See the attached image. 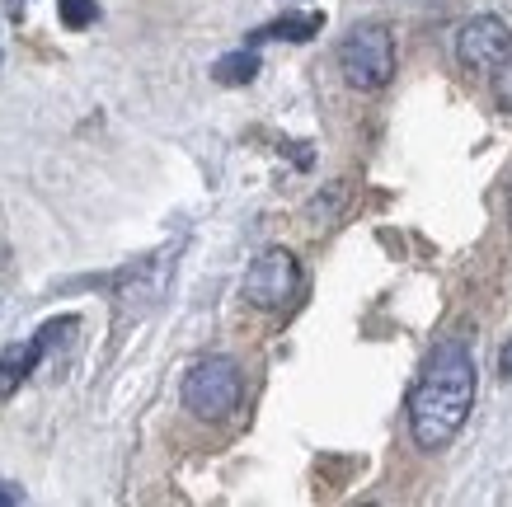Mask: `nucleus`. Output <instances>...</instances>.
I'll return each instance as SVG.
<instances>
[{"instance_id": "1", "label": "nucleus", "mask_w": 512, "mask_h": 507, "mask_svg": "<svg viewBox=\"0 0 512 507\" xmlns=\"http://www.w3.org/2000/svg\"><path fill=\"white\" fill-rule=\"evenodd\" d=\"M475 353L461 338H442L433 353H428V367L409 390V432L423 451H442L461 437L470 409H475Z\"/></svg>"}, {"instance_id": "2", "label": "nucleus", "mask_w": 512, "mask_h": 507, "mask_svg": "<svg viewBox=\"0 0 512 507\" xmlns=\"http://www.w3.org/2000/svg\"><path fill=\"white\" fill-rule=\"evenodd\" d=\"M240 395H245V376L231 357H202L184 376V409L202 423L231 418L240 409Z\"/></svg>"}, {"instance_id": "3", "label": "nucleus", "mask_w": 512, "mask_h": 507, "mask_svg": "<svg viewBox=\"0 0 512 507\" xmlns=\"http://www.w3.org/2000/svg\"><path fill=\"white\" fill-rule=\"evenodd\" d=\"M343 80L353 90H381L395 76V38L386 24H357L339 47Z\"/></svg>"}, {"instance_id": "4", "label": "nucleus", "mask_w": 512, "mask_h": 507, "mask_svg": "<svg viewBox=\"0 0 512 507\" xmlns=\"http://www.w3.org/2000/svg\"><path fill=\"white\" fill-rule=\"evenodd\" d=\"M301 296V263L292 249H264L245 273V301L259 310H287Z\"/></svg>"}, {"instance_id": "5", "label": "nucleus", "mask_w": 512, "mask_h": 507, "mask_svg": "<svg viewBox=\"0 0 512 507\" xmlns=\"http://www.w3.org/2000/svg\"><path fill=\"white\" fill-rule=\"evenodd\" d=\"M76 329H80L76 315H62V320H47L43 329L29 338V343H10V348L0 353V400H10L19 385L38 371V362H43V357L52 353L66 334H76Z\"/></svg>"}, {"instance_id": "6", "label": "nucleus", "mask_w": 512, "mask_h": 507, "mask_svg": "<svg viewBox=\"0 0 512 507\" xmlns=\"http://www.w3.org/2000/svg\"><path fill=\"white\" fill-rule=\"evenodd\" d=\"M508 52H512V29H508V19H498V15H475L456 33V57L470 71H494Z\"/></svg>"}, {"instance_id": "7", "label": "nucleus", "mask_w": 512, "mask_h": 507, "mask_svg": "<svg viewBox=\"0 0 512 507\" xmlns=\"http://www.w3.org/2000/svg\"><path fill=\"white\" fill-rule=\"evenodd\" d=\"M320 29H325V15H282V19H273V24H264V29L249 38V43H268V38L306 43V38H315Z\"/></svg>"}, {"instance_id": "8", "label": "nucleus", "mask_w": 512, "mask_h": 507, "mask_svg": "<svg viewBox=\"0 0 512 507\" xmlns=\"http://www.w3.org/2000/svg\"><path fill=\"white\" fill-rule=\"evenodd\" d=\"M254 76H259V52H254V47L226 52V57H217V66H212V80H217V85H249Z\"/></svg>"}, {"instance_id": "9", "label": "nucleus", "mask_w": 512, "mask_h": 507, "mask_svg": "<svg viewBox=\"0 0 512 507\" xmlns=\"http://www.w3.org/2000/svg\"><path fill=\"white\" fill-rule=\"evenodd\" d=\"M57 15H62L66 29H90L99 19V5L94 0H57Z\"/></svg>"}, {"instance_id": "10", "label": "nucleus", "mask_w": 512, "mask_h": 507, "mask_svg": "<svg viewBox=\"0 0 512 507\" xmlns=\"http://www.w3.org/2000/svg\"><path fill=\"white\" fill-rule=\"evenodd\" d=\"M494 94H498V104H503V113H512V52L494 66Z\"/></svg>"}, {"instance_id": "11", "label": "nucleus", "mask_w": 512, "mask_h": 507, "mask_svg": "<svg viewBox=\"0 0 512 507\" xmlns=\"http://www.w3.org/2000/svg\"><path fill=\"white\" fill-rule=\"evenodd\" d=\"M0 503H24V489H15V484H5V479H0Z\"/></svg>"}, {"instance_id": "12", "label": "nucleus", "mask_w": 512, "mask_h": 507, "mask_svg": "<svg viewBox=\"0 0 512 507\" xmlns=\"http://www.w3.org/2000/svg\"><path fill=\"white\" fill-rule=\"evenodd\" d=\"M498 367H503V381H512V338L503 343V353H498Z\"/></svg>"}, {"instance_id": "13", "label": "nucleus", "mask_w": 512, "mask_h": 507, "mask_svg": "<svg viewBox=\"0 0 512 507\" xmlns=\"http://www.w3.org/2000/svg\"><path fill=\"white\" fill-rule=\"evenodd\" d=\"M24 5H29V0H5V15L19 19V15H24Z\"/></svg>"}, {"instance_id": "14", "label": "nucleus", "mask_w": 512, "mask_h": 507, "mask_svg": "<svg viewBox=\"0 0 512 507\" xmlns=\"http://www.w3.org/2000/svg\"><path fill=\"white\" fill-rule=\"evenodd\" d=\"M508 216H512V193H508Z\"/></svg>"}]
</instances>
